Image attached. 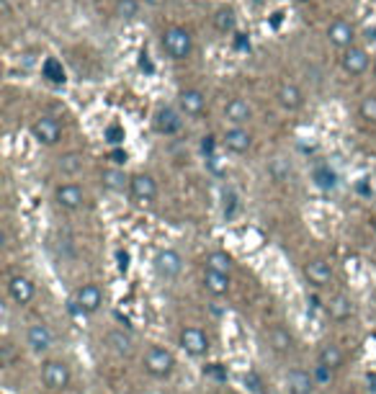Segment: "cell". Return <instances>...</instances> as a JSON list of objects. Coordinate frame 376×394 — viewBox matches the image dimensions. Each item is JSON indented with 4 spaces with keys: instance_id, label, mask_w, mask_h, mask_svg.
<instances>
[{
    "instance_id": "1",
    "label": "cell",
    "mask_w": 376,
    "mask_h": 394,
    "mask_svg": "<svg viewBox=\"0 0 376 394\" xmlns=\"http://www.w3.org/2000/svg\"><path fill=\"white\" fill-rule=\"evenodd\" d=\"M175 366H178V361H175L173 350L165 348V345H160V343H150L147 348H144L142 353V369L147 376H152V379H170L175 371Z\"/></svg>"
},
{
    "instance_id": "2",
    "label": "cell",
    "mask_w": 376,
    "mask_h": 394,
    "mask_svg": "<svg viewBox=\"0 0 376 394\" xmlns=\"http://www.w3.org/2000/svg\"><path fill=\"white\" fill-rule=\"evenodd\" d=\"M39 376H42V384H44L46 392H54V394L65 392L73 384V369L62 358H44L42 369H39Z\"/></svg>"
},
{
    "instance_id": "3",
    "label": "cell",
    "mask_w": 376,
    "mask_h": 394,
    "mask_svg": "<svg viewBox=\"0 0 376 394\" xmlns=\"http://www.w3.org/2000/svg\"><path fill=\"white\" fill-rule=\"evenodd\" d=\"M160 44H163V52L173 62H183L194 54V37L183 26H168L160 37Z\"/></svg>"
},
{
    "instance_id": "4",
    "label": "cell",
    "mask_w": 376,
    "mask_h": 394,
    "mask_svg": "<svg viewBox=\"0 0 376 394\" xmlns=\"http://www.w3.org/2000/svg\"><path fill=\"white\" fill-rule=\"evenodd\" d=\"M106 302V291L101 283L96 281H88V283H80L73 294V304L80 314H96L101 312V307Z\"/></svg>"
},
{
    "instance_id": "5",
    "label": "cell",
    "mask_w": 376,
    "mask_h": 394,
    "mask_svg": "<svg viewBox=\"0 0 376 394\" xmlns=\"http://www.w3.org/2000/svg\"><path fill=\"white\" fill-rule=\"evenodd\" d=\"M178 345H181V350H186V356H191V358L209 356V350H211L209 335L203 333L199 325H183L181 333H178Z\"/></svg>"
},
{
    "instance_id": "6",
    "label": "cell",
    "mask_w": 376,
    "mask_h": 394,
    "mask_svg": "<svg viewBox=\"0 0 376 394\" xmlns=\"http://www.w3.org/2000/svg\"><path fill=\"white\" fill-rule=\"evenodd\" d=\"M52 201L62 211H77V209L85 207V188L80 186V183H73V180L57 183V186H54Z\"/></svg>"
},
{
    "instance_id": "7",
    "label": "cell",
    "mask_w": 376,
    "mask_h": 394,
    "mask_svg": "<svg viewBox=\"0 0 376 394\" xmlns=\"http://www.w3.org/2000/svg\"><path fill=\"white\" fill-rule=\"evenodd\" d=\"M152 268H155L158 278H163V281H175V278L183 273V255L178 253V250H173V247H163V250H158V255H155Z\"/></svg>"
},
{
    "instance_id": "8",
    "label": "cell",
    "mask_w": 376,
    "mask_h": 394,
    "mask_svg": "<svg viewBox=\"0 0 376 394\" xmlns=\"http://www.w3.org/2000/svg\"><path fill=\"white\" fill-rule=\"evenodd\" d=\"M31 137H34L42 147H54V144H60V140H62V124L54 119V116H49V113H42V116H37L34 124H31Z\"/></svg>"
},
{
    "instance_id": "9",
    "label": "cell",
    "mask_w": 376,
    "mask_h": 394,
    "mask_svg": "<svg viewBox=\"0 0 376 394\" xmlns=\"http://www.w3.org/2000/svg\"><path fill=\"white\" fill-rule=\"evenodd\" d=\"M304 273V281L312 286V289H327L335 278V271H332V263L325 261V258H312V261L304 263L301 268Z\"/></svg>"
},
{
    "instance_id": "10",
    "label": "cell",
    "mask_w": 376,
    "mask_h": 394,
    "mask_svg": "<svg viewBox=\"0 0 376 394\" xmlns=\"http://www.w3.org/2000/svg\"><path fill=\"white\" fill-rule=\"evenodd\" d=\"M26 345H29L31 353L37 356H46L49 350L54 348V333L46 322H31L29 330H26Z\"/></svg>"
},
{
    "instance_id": "11",
    "label": "cell",
    "mask_w": 376,
    "mask_h": 394,
    "mask_svg": "<svg viewBox=\"0 0 376 394\" xmlns=\"http://www.w3.org/2000/svg\"><path fill=\"white\" fill-rule=\"evenodd\" d=\"M129 194H132L134 201H139V204H152L160 194L155 176H150V173H134V176H129Z\"/></svg>"
},
{
    "instance_id": "12",
    "label": "cell",
    "mask_w": 376,
    "mask_h": 394,
    "mask_svg": "<svg viewBox=\"0 0 376 394\" xmlns=\"http://www.w3.org/2000/svg\"><path fill=\"white\" fill-rule=\"evenodd\" d=\"M6 289H8V297L13 299L18 307L31 304V302H34V297H37V283L31 281L29 276H23V273L11 276V278H8V283H6Z\"/></svg>"
},
{
    "instance_id": "13",
    "label": "cell",
    "mask_w": 376,
    "mask_h": 394,
    "mask_svg": "<svg viewBox=\"0 0 376 394\" xmlns=\"http://www.w3.org/2000/svg\"><path fill=\"white\" fill-rule=\"evenodd\" d=\"M327 42H330L335 49H340V52H346V49L356 47L353 23L346 21V18H335V21L327 26Z\"/></svg>"
},
{
    "instance_id": "14",
    "label": "cell",
    "mask_w": 376,
    "mask_h": 394,
    "mask_svg": "<svg viewBox=\"0 0 376 394\" xmlns=\"http://www.w3.org/2000/svg\"><path fill=\"white\" fill-rule=\"evenodd\" d=\"M178 111L188 119H199L206 111V96L199 88H183L178 93Z\"/></svg>"
},
{
    "instance_id": "15",
    "label": "cell",
    "mask_w": 376,
    "mask_h": 394,
    "mask_svg": "<svg viewBox=\"0 0 376 394\" xmlns=\"http://www.w3.org/2000/svg\"><path fill=\"white\" fill-rule=\"evenodd\" d=\"M104 343H106V348L111 350L116 358H132L134 356V350H137L134 338H132L127 330H119V328L108 330L106 338H104Z\"/></svg>"
},
{
    "instance_id": "16",
    "label": "cell",
    "mask_w": 376,
    "mask_h": 394,
    "mask_svg": "<svg viewBox=\"0 0 376 394\" xmlns=\"http://www.w3.org/2000/svg\"><path fill=\"white\" fill-rule=\"evenodd\" d=\"M222 144L225 149H230L232 155H245L253 147V134L248 127H230L222 134Z\"/></svg>"
},
{
    "instance_id": "17",
    "label": "cell",
    "mask_w": 376,
    "mask_h": 394,
    "mask_svg": "<svg viewBox=\"0 0 376 394\" xmlns=\"http://www.w3.org/2000/svg\"><path fill=\"white\" fill-rule=\"evenodd\" d=\"M152 124H155V129H158L160 134L170 137V134L181 132L183 113L178 111V109H173V106H160L158 111H155V119H152Z\"/></svg>"
},
{
    "instance_id": "18",
    "label": "cell",
    "mask_w": 376,
    "mask_h": 394,
    "mask_svg": "<svg viewBox=\"0 0 376 394\" xmlns=\"http://www.w3.org/2000/svg\"><path fill=\"white\" fill-rule=\"evenodd\" d=\"M340 67L346 70V75L358 78V75H363L366 70H369V52L358 44L351 47V49H346L343 57H340Z\"/></svg>"
},
{
    "instance_id": "19",
    "label": "cell",
    "mask_w": 376,
    "mask_h": 394,
    "mask_svg": "<svg viewBox=\"0 0 376 394\" xmlns=\"http://www.w3.org/2000/svg\"><path fill=\"white\" fill-rule=\"evenodd\" d=\"M325 312H327V317H330L332 322H346L353 317L356 304L348 294H332V297L325 302Z\"/></svg>"
},
{
    "instance_id": "20",
    "label": "cell",
    "mask_w": 376,
    "mask_h": 394,
    "mask_svg": "<svg viewBox=\"0 0 376 394\" xmlns=\"http://www.w3.org/2000/svg\"><path fill=\"white\" fill-rule=\"evenodd\" d=\"M286 392L289 394H315L317 381L307 369H292L286 371Z\"/></svg>"
},
{
    "instance_id": "21",
    "label": "cell",
    "mask_w": 376,
    "mask_h": 394,
    "mask_svg": "<svg viewBox=\"0 0 376 394\" xmlns=\"http://www.w3.org/2000/svg\"><path fill=\"white\" fill-rule=\"evenodd\" d=\"M225 119L230 121V127H245L253 119V109L245 98H230L225 106Z\"/></svg>"
},
{
    "instance_id": "22",
    "label": "cell",
    "mask_w": 376,
    "mask_h": 394,
    "mask_svg": "<svg viewBox=\"0 0 376 394\" xmlns=\"http://www.w3.org/2000/svg\"><path fill=\"white\" fill-rule=\"evenodd\" d=\"M346 350L340 348L338 343H325V345H320V350H317V364L327 366V369H332V371H340L343 366H346Z\"/></svg>"
},
{
    "instance_id": "23",
    "label": "cell",
    "mask_w": 376,
    "mask_h": 394,
    "mask_svg": "<svg viewBox=\"0 0 376 394\" xmlns=\"http://www.w3.org/2000/svg\"><path fill=\"white\" fill-rule=\"evenodd\" d=\"M268 345H271L276 353H281V356H289L294 350V345H296V340H294V333L289 328H284V325H271V330H268Z\"/></svg>"
},
{
    "instance_id": "24",
    "label": "cell",
    "mask_w": 376,
    "mask_h": 394,
    "mask_svg": "<svg viewBox=\"0 0 376 394\" xmlns=\"http://www.w3.org/2000/svg\"><path fill=\"white\" fill-rule=\"evenodd\" d=\"M201 283L211 297H227L230 289H232V276L217 273V271H209V268H206L201 276Z\"/></svg>"
},
{
    "instance_id": "25",
    "label": "cell",
    "mask_w": 376,
    "mask_h": 394,
    "mask_svg": "<svg viewBox=\"0 0 376 394\" xmlns=\"http://www.w3.org/2000/svg\"><path fill=\"white\" fill-rule=\"evenodd\" d=\"M276 98H279L281 109L289 113L299 111L301 106H304V93H301V88L299 85H294V82H284L279 88V93H276Z\"/></svg>"
},
{
    "instance_id": "26",
    "label": "cell",
    "mask_w": 376,
    "mask_h": 394,
    "mask_svg": "<svg viewBox=\"0 0 376 394\" xmlns=\"http://www.w3.org/2000/svg\"><path fill=\"white\" fill-rule=\"evenodd\" d=\"M85 168V155L83 152H65V155L57 157V173H62L65 178H75L77 173H83Z\"/></svg>"
},
{
    "instance_id": "27",
    "label": "cell",
    "mask_w": 376,
    "mask_h": 394,
    "mask_svg": "<svg viewBox=\"0 0 376 394\" xmlns=\"http://www.w3.org/2000/svg\"><path fill=\"white\" fill-rule=\"evenodd\" d=\"M206 268H209V271H217V273L232 276L234 258L227 253V250H211V253L206 255Z\"/></svg>"
},
{
    "instance_id": "28",
    "label": "cell",
    "mask_w": 376,
    "mask_h": 394,
    "mask_svg": "<svg viewBox=\"0 0 376 394\" xmlns=\"http://www.w3.org/2000/svg\"><path fill=\"white\" fill-rule=\"evenodd\" d=\"M234 26H237V16H234V8L222 6L217 13H214V29H217L219 34L230 37V34H234Z\"/></svg>"
},
{
    "instance_id": "29",
    "label": "cell",
    "mask_w": 376,
    "mask_h": 394,
    "mask_svg": "<svg viewBox=\"0 0 376 394\" xmlns=\"http://www.w3.org/2000/svg\"><path fill=\"white\" fill-rule=\"evenodd\" d=\"M104 186L111 191H124V186L129 188V178L119 168H111V171H104Z\"/></svg>"
},
{
    "instance_id": "30",
    "label": "cell",
    "mask_w": 376,
    "mask_h": 394,
    "mask_svg": "<svg viewBox=\"0 0 376 394\" xmlns=\"http://www.w3.org/2000/svg\"><path fill=\"white\" fill-rule=\"evenodd\" d=\"M358 116L369 124H376V93H369V96L361 98L358 104Z\"/></svg>"
},
{
    "instance_id": "31",
    "label": "cell",
    "mask_w": 376,
    "mask_h": 394,
    "mask_svg": "<svg viewBox=\"0 0 376 394\" xmlns=\"http://www.w3.org/2000/svg\"><path fill=\"white\" fill-rule=\"evenodd\" d=\"M116 16L129 21V18H137L139 16V0H116V6H113Z\"/></svg>"
},
{
    "instance_id": "32",
    "label": "cell",
    "mask_w": 376,
    "mask_h": 394,
    "mask_svg": "<svg viewBox=\"0 0 376 394\" xmlns=\"http://www.w3.org/2000/svg\"><path fill=\"white\" fill-rule=\"evenodd\" d=\"M309 371H312V376H315L317 387H327V384H332V379H335V371L327 369V366H322V364H315Z\"/></svg>"
},
{
    "instance_id": "33",
    "label": "cell",
    "mask_w": 376,
    "mask_h": 394,
    "mask_svg": "<svg viewBox=\"0 0 376 394\" xmlns=\"http://www.w3.org/2000/svg\"><path fill=\"white\" fill-rule=\"evenodd\" d=\"M44 75H46V80L65 82V70H62V65L57 60H46L44 62Z\"/></svg>"
},
{
    "instance_id": "34",
    "label": "cell",
    "mask_w": 376,
    "mask_h": 394,
    "mask_svg": "<svg viewBox=\"0 0 376 394\" xmlns=\"http://www.w3.org/2000/svg\"><path fill=\"white\" fill-rule=\"evenodd\" d=\"M317 178V186H322V188H332L335 186V176H332V173H327V168H320V171L315 173Z\"/></svg>"
},
{
    "instance_id": "35",
    "label": "cell",
    "mask_w": 376,
    "mask_h": 394,
    "mask_svg": "<svg viewBox=\"0 0 376 394\" xmlns=\"http://www.w3.org/2000/svg\"><path fill=\"white\" fill-rule=\"evenodd\" d=\"M106 140L111 142V144H121V140H124V129H121L119 124H111V127L106 129Z\"/></svg>"
},
{
    "instance_id": "36",
    "label": "cell",
    "mask_w": 376,
    "mask_h": 394,
    "mask_svg": "<svg viewBox=\"0 0 376 394\" xmlns=\"http://www.w3.org/2000/svg\"><path fill=\"white\" fill-rule=\"evenodd\" d=\"M111 160H113V165H124L127 163V152H124V149H113Z\"/></svg>"
},
{
    "instance_id": "37",
    "label": "cell",
    "mask_w": 376,
    "mask_h": 394,
    "mask_svg": "<svg viewBox=\"0 0 376 394\" xmlns=\"http://www.w3.org/2000/svg\"><path fill=\"white\" fill-rule=\"evenodd\" d=\"M338 394H358L356 389H343V392H338Z\"/></svg>"
},
{
    "instance_id": "38",
    "label": "cell",
    "mask_w": 376,
    "mask_h": 394,
    "mask_svg": "<svg viewBox=\"0 0 376 394\" xmlns=\"http://www.w3.org/2000/svg\"><path fill=\"white\" fill-rule=\"evenodd\" d=\"M294 3H312V0H294Z\"/></svg>"
},
{
    "instance_id": "39",
    "label": "cell",
    "mask_w": 376,
    "mask_h": 394,
    "mask_svg": "<svg viewBox=\"0 0 376 394\" xmlns=\"http://www.w3.org/2000/svg\"><path fill=\"white\" fill-rule=\"evenodd\" d=\"M371 224H374V232H376V216H374V219H371Z\"/></svg>"
},
{
    "instance_id": "40",
    "label": "cell",
    "mask_w": 376,
    "mask_h": 394,
    "mask_svg": "<svg viewBox=\"0 0 376 394\" xmlns=\"http://www.w3.org/2000/svg\"><path fill=\"white\" fill-rule=\"evenodd\" d=\"M374 73H376V62H374Z\"/></svg>"
},
{
    "instance_id": "41",
    "label": "cell",
    "mask_w": 376,
    "mask_h": 394,
    "mask_svg": "<svg viewBox=\"0 0 376 394\" xmlns=\"http://www.w3.org/2000/svg\"><path fill=\"white\" fill-rule=\"evenodd\" d=\"M256 3H261V0H256Z\"/></svg>"
}]
</instances>
